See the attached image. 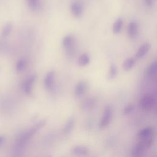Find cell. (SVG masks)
I'll list each match as a JSON object with an SVG mask.
<instances>
[{"mask_svg":"<svg viewBox=\"0 0 157 157\" xmlns=\"http://www.w3.org/2000/svg\"><path fill=\"white\" fill-rule=\"evenodd\" d=\"M135 63H136L135 59L132 57H129L126 58L124 61L123 64V67L124 71H128L134 67Z\"/></svg>","mask_w":157,"mask_h":157,"instance_id":"obj_18","label":"cell"},{"mask_svg":"<svg viewBox=\"0 0 157 157\" xmlns=\"http://www.w3.org/2000/svg\"><path fill=\"white\" fill-rule=\"evenodd\" d=\"M138 33V25L136 21L129 22L128 26V34L131 39L135 38Z\"/></svg>","mask_w":157,"mask_h":157,"instance_id":"obj_13","label":"cell"},{"mask_svg":"<svg viewBox=\"0 0 157 157\" xmlns=\"http://www.w3.org/2000/svg\"><path fill=\"white\" fill-rule=\"evenodd\" d=\"M29 8L33 11L37 10L40 6V0H26Z\"/></svg>","mask_w":157,"mask_h":157,"instance_id":"obj_22","label":"cell"},{"mask_svg":"<svg viewBox=\"0 0 157 157\" xmlns=\"http://www.w3.org/2000/svg\"><path fill=\"white\" fill-rule=\"evenodd\" d=\"M46 123L45 120H42L34 125L31 128L28 130L20 133L16 139V143L14 147V153L16 156L21 155V153L23 152L24 147L27 142L31 139V137Z\"/></svg>","mask_w":157,"mask_h":157,"instance_id":"obj_1","label":"cell"},{"mask_svg":"<svg viewBox=\"0 0 157 157\" xmlns=\"http://www.w3.org/2000/svg\"><path fill=\"white\" fill-rule=\"evenodd\" d=\"M90 62V57L88 54L85 53L82 54L78 58L77 63L80 66H85L88 65Z\"/></svg>","mask_w":157,"mask_h":157,"instance_id":"obj_17","label":"cell"},{"mask_svg":"<svg viewBox=\"0 0 157 157\" xmlns=\"http://www.w3.org/2000/svg\"><path fill=\"white\" fill-rule=\"evenodd\" d=\"M146 148L139 142L134 145L132 150V155L136 157H140L144 155L146 151Z\"/></svg>","mask_w":157,"mask_h":157,"instance_id":"obj_15","label":"cell"},{"mask_svg":"<svg viewBox=\"0 0 157 157\" xmlns=\"http://www.w3.org/2000/svg\"><path fill=\"white\" fill-rule=\"evenodd\" d=\"M26 66H27V61L26 59L20 58L18 60V61L16 63V66H15L16 71L18 72H20L25 69Z\"/></svg>","mask_w":157,"mask_h":157,"instance_id":"obj_20","label":"cell"},{"mask_svg":"<svg viewBox=\"0 0 157 157\" xmlns=\"http://www.w3.org/2000/svg\"><path fill=\"white\" fill-rule=\"evenodd\" d=\"M36 75L31 74L29 75L23 82L22 90L26 94H30L33 90V85L36 80Z\"/></svg>","mask_w":157,"mask_h":157,"instance_id":"obj_6","label":"cell"},{"mask_svg":"<svg viewBox=\"0 0 157 157\" xmlns=\"http://www.w3.org/2000/svg\"><path fill=\"white\" fill-rule=\"evenodd\" d=\"M63 47L66 50L67 55L72 56L74 53L75 39L71 34L65 36L62 39Z\"/></svg>","mask_w":157,"mask_h":157,"instance_id":"obj_3","label":"cell"},{"mask_svg":"<svg viewBox=\"0 0 157 157\" xmlns=\"http://www.w3.org/2000/svg\"><path fill=\"white\" fill-rule=\"evenodd\" d=\"M113 114L112 107L110 105H107L104 109L103 115L99 122V127L100 129H104L107 127L111 121Z\"/></svg>","mask_w":157,"mask_h":157,"instance_id":"obj_4","label":"cell"},{"mask_svg":"<svg viewBox=\"0 0 157 157\" xmlns=\"http://www.w3.org/2000/svg\"><path fill=\"white\" fill-rule=\"evenodd\" d=\"M144 1L148 7H151L154 4V0H144Z\"/></svg>","mask_w":157,"mask_h":157,"instance_id":"obj_25","label":"cell"},{"mask_svg":"<svg viewBox=\"0 0 157 157\" xmlns=\"http://www.w3.org/2000/svg\"><path fill=\"white\" fill-rule=\"evenodd\" d=\"M117 74V67L115 64H112L110 66L109 72L108 74V78L109 79H113Z\"/></svg>","mask_w":157,"mask_h":157,"instance_id":"obj_23","label":"cell"},{"mask_svg":"<svg viewBox=\"0 0 157 157\" xmlns=\"http://www.w3.org/2000/svg\"><path fill=\"white\" fill-rule=\"evenodd\" d=\"M98 104V99L94 97L86 99L82 104V108L85 111L91 110L96 107Z\"/></svg>","mask_w":157,"mask_h":157,"instance_id":"obj_11","label":"cell"},{"mask_svg":"<svg viewBox=\"0 0 157 157\" xmlns=\"http://www.w3.org/2000/svg\"><path fill=\"white\" fill-rule=\"evenodd\" d=\"M74 124H75V118L74 117H71L69 118L66 123H65L62 132L64 135H67L69 133H71V132L72 131L74 126Z\"/></svg>","mask_w":157,"mask_h":157,"instance_id":"obj_14","label":"cell"},{"mask_svg":"<svg viewBox=\"0 0 157 157\" xmlns=\"http://www.w3.org/2000/svg\"><path fill=\"white\" fill-rule=\"evenodd\" d=\"M123 25V21L122 18H118L113 23V28H112L113 32L115 34H118L121 31Z\"/></svg>","mask_w":157,"mask_h":157,"instance_id":"obj_19","label":"cell"},{"mask_svg":"<svg viewBox=\"0 0 157 157\" xmlns=\"http://www.w3.org/2000/svg\"><path fill=\"white\" fill-rule=\"evenodd\" d=\"M88 90V83L85 80L78 81L74 88V94L76 97H81L85 94Z\"/></svg>","mask_w":157,"mask_h":157,"instance_id":"obj_7","label":"cell"},{"mask_svg":"<svg viewBox=\"0 0 157 157\" xmlns=\"http://www.w3.org/2000/svg\"><path fill=\"white\" fill-rule=\"evenodd\" d=\"M156 61H153L146 69V75L148 78H153L156 76Z\"/></svg>","mask_w":157,"mask_h":157,"instance_id":"obj_16","label":"cell"},{"mask_svg":"<svg viewBox=\"0 0 157 157\" xmlns=\"http://www.w3.org/2000/svg\"><path fill=\"white\" fill-rule=\"evenodd\" d=\"M150 47V44L148 42H145L142 44L136 53V58L138 59L143 58L148 52Z\"/></svg>","mask_w":157,"mask_h":157,"instance_id":"obj_12","label":"cell"},{"mask_svg":"<svg viewBox=\"0 0 157 157\" xmlns=\"http://www.w3.org/2000/svg\"><path fill=\"white\" fill-rule=\"evenodd\" d=\"M155 128L152 126H148L142 128L137 134L139 140L155 139Z\"/></svg>","mask_w":157,"mask_h":157,"instance_id":"obj_5","label":"cell"},{"mask_svg":"<svg viewBox=\"0 0 157 157\" xmlns=\"http://www.w3.org/2000/svg\"><path fill=\"white\" fill-rule=\"evenodd\" d=\"M156 104L155 98L150 94L144 95L139 102V107L145 111H150L155 107Z\"/></svg>","mask_w":157,"mask_h":157,"instance_id":"obj_2","label":"cell"},{"mask_svg":"<svg viewBox=\"0 0 157 157\" xmlns=\"http://www.w3.org/2000/svg\"><path fill=\"white\" fill-rule=\"evenodd\" d=\"M83 6L78 1L73 2L71 5V11L72 14L75 17H80L83 14Z\"/></svg>","mask_w":157,"mask_h":157,"instance_id":"obj_10","label":"cell"},{"mask_svg":"<svg viewBox=\"0 0 157 157\" xmlns=\"http://www.w3.org/2000/svg\"><path fill=\"white\" fill-rule=\"evenodd\" d=\"M90 152L89 148L83 145H76L71 149V153L75 156H86Z\"/></svg>","mask_w":157,"mask_h":157,"instance_id":"obj_9","label":"cell"},{"mask_svg":"<svg viewBox=\"0 0 157 157\" xmlns=\"http://www.w3.org/2000/svg\"><path fill=\"white\" fill-rule=\"evenodd\" d=\"M135 109V107L134 105L132 104H128L127 105H126L123 110V113L124 115H128L131 114L132 112H133V111Z\"/></svg>","mask_w":157,"mask_h":157,"instance_id":"obj_24","label":"cell"},{"mask_svg":"<svg viewBox=\"0 0 157 157\" xmlns=\"http://www.w3.org/2000/svg\"><path fill=\"white\" fill-rule=\"evenodd\" d=\"M5 140H6L5 137L2 136H0V145L3 144L4 142V141H5Z\"/></svg>","mask_w":157,"mask_h":157,"instance_id":"obj_26","label":"cell"},{"mask_svg":"<svg viewBox=\"0 0 157 157\" xmlns=\"http://www.w3.org/2000/svg\"><path fill=\"white\" fill-rule=\"evenodd\" d=\"M12 27H13V25H12V23H10V22L7 23L4 26V27L2 28V31H1L2 36L3 37L8 36L10 34V33H11V31H12Z\"/></svg>","mask_w":157,"mask_h":157,"instance_id":"obj_21","label":"cell"},{"mask_svg":"<svg viewBox=\"0 0 157 157\" xmlns=\"http://www.w3.org/2000/svg\"><path fill=\"white\" fill-rule=\"evenodd\" d=\"M55 71L53 70L48 71L44 77V86L46 90L50 91L53 88L54 83H55Z\"/></svg>","mask_w":157,"mask_h":157,"instance_id":"obj_8","label":"cell"}]
</instances>
